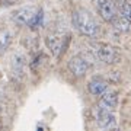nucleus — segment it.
I'll use <instances>...</instances> for the list:
<instances>
[{"mask_svg": "<svg viewBox=\"0 0 131 131\" xmlns=\"http://www.w3.org/2000/svg\"><path fill=\"white\" fill-rule=\"evenodd\" d=\"M119 12H121L122 16H125L127 19H130L131 20V3H128V2H121L119 3Z\"/></svg>", "mask_w": 131, "mask_h": 131, "instance_id": "obj_14", "label": "nucleus"}, {"mask_svg": "<svg viewBox=\"0 0 131 131\" xmlns=\"http://www.w3.org/2000/svg\"><path fill=\"white\" fill-rule=\"evenodd\" d=\"M95 117H96V122L101 128L109 130V128L117 127V118H115L112 111H109V109H105V108L98 105L96 111H95Z\"/></svg>", "mask_w": 131, "mask_h": 131, "instance_id": "obj_3", "label": "nucleus"}, {"mask_svg": "<svg viewBox=\"0 0 131 131\" xmlns=\"http://www.w3.org/2000/svg\"><path fill=\"white\" fill-rule=\"evenodd\" d=\"M96 56L105 64H114L119 60V51L111 44H101L96 50Z\"/></svg>", "mask_w": 131, "mask_h": 131, "instance_id": "obj_2", "label": "nucleus"}, {"mask_svg": "<svg viewBox=\"0 0 131 131\" xmlns=\"http://www.w3.org/2000/svg\"><path fill=\"white\" fill-rule=\"evenodd\" d=\"M88 89H89V92L92 95L101 96V95L108 89V84H106V82L102 80L101 77H95V79H92L89 83H88Z\"/></svg>", "mask_w": 131, "mask_h": 131, "instance_id": "obj_10", "label": "nucleus"}, {"mask_svg": "<svg viewBox=\"0 0 131 131\" xmlns=\"http://www.w3.org/2000/svg\"><path fill=\"white\" fill-rule=\"evenodd\" d=\"M111 24L114 25V28H115V29L121 31V32H127V31H130L131 20H130V19H127L125 16H122V15H117Z\"/></svg>", "mask_w": 131, "mask_h": 131, "instance_id": "obj_12", "label": "nucleus"}, {"mask_svg": "<svg viewBox=\"0 0 131 131\" xmlns=\"http://www.w3.org/2000/svg\"><path fill=\"white\" fill-rule=\"evenodd\" d=\"M69 67H70V71L76 76V77H83V76L88 73V70H89L88 61L80 56L73 57L70 60V63H69Z\"/></svg>", "mask_w": 131, "mask_h": 131, "instance_id": "obj_8", "label": "nucleus"}, {"mask_svg": "<svg viewBox=\"0 0 131 131\" xmlns=\"http://www.w3.org/2000/svg\"><path fill=\"white\" fill-rule=\"evenodd\" d=\"M67 41H69L67 35H51L47 38V45L51 50L52 56L58 57L67 48Z\"/></svg>", "mask_w": 131, "mask_h": 131, "instance_id": "obj_5", "label": "nucleus"}, {"mask_svg": "<svg viewBox=\"0 0 131 131\" xmlns=\"http://www.w3.org/2000/svg\"><path fill=\"white\" fill-rule=\"evenodd\" d=\"M12 38L13 34L9 29H0V56L9 48V45L12 44Z\"/></svg>", "mask_w": 131, "mask_h": 131, "instance_id": "obj_11", "label": "nucleus"}, {"mask_svg": "<svg viewBox=\"0 0 131 131\" xmlns=\"http://www.w3.org/2000/svg\"><path fill=\"white\" fill-rule=\"evenodd\" d=\"M25 67H26V57H25L24 52H13L12 54V58H10V69H12V73L15 76H19L22 77L25 73Z\"/></svg>", "mask_w": 131, "mask_h": 131, "instance_id": "obj_7", "label": "nucleus"}, {"mask_svg": "<svg viewBox=\"0 0 131 131\" xmlns=\"http://www.w3.org/2000/svg\"><path fill=\"white\" fill-rule=\"evenodd\" d=\"M98 12L105 22H112L117 16V6L114 0H98Z\"/></svg>", "mask_w": 131, "mask_h": 131, "instance_id": "obj_4", "label": "nucleus"}, {"mask_svg": "<svg viewBox=\"0 0 131 131\" xmlns=\"http://www.w3.org/2000/svg\"><path fill=\"white\" fill-rule=\"evenodd\" d=\"M73 24L80 34L86 37H96L99 34V25L89 10L77 9L73 12Z\"/></svg>", "mask_w": 131, "mask_h": 131, "instance_id": "obj_1", "label": "nucleus"}, {"mask_svg": "<svg viewBox=\"0 0 131 131\" xmlns=\"http://www.w3.org/2000/svg\"><path fill=\"white\" fill-rule=\"evenodd\" d=\"M37 12H38V9L31 7V6L20 7V9H18V10L13 12V20L18 25H26V26H28V25L32 22V19L35 18Z\"/></svg>", "mask_w": 131, "mask_h": 131, "instance_id": "obj_6", "label": "nucleus"}, {"mask_svg": "<svg viewBox=\"0 0 131 131\" xmlns=\"http://www.w3.org/2000/svg\"><path fill=\"white\" fill-rule=\"evenodd\" d=\"M101 102H99V106L105 108V109H109V111H114L118 105V93L115 90H105L102 95H101Z\"/></svg>", "mask_w": 131, "mask_h": 131, "instance_id": "obj_9", "label": "nucleus"}, {"mask_svg": "<svg viewBox=\"0 0 131 131\" xmlns=\"http://www.w3.org/2000/svg\"><path fill=\"white\" fill-rule=\"evenodd\" d=\"M42 24H44V10L39 9L37 12V15H35V18L32 19V22H31L28 26H31L32 29H37V28H39V26H42Z\"/></svg>", "mask_w": 131, "mask_h": 131, "instance_id": "obj_13", "label": "nucleus"}]
</instances>
